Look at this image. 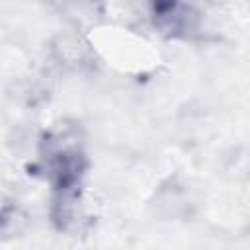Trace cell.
<instances>
[{
  "label": "cell",
  "mask_w": 250,
  "mask_h": 250,
  "mask_svg": "<svg viewBox=\"0 0 250 250\" xmlns=\"http://www.w3.org/2000/svg\"><path fill=\"white\" fill-rule=\"evenodd\" d=\"M41 158L53 188V205H72L80 199L82 178L88 166L82 139L74 127H57L41 139Z\"/></svg>",
  "instance_id": "1"
},
{
  "label": "cell",
  "mask_w": 250,
  "mask_h": 250,
  "mask_svg": "<svg viewBox=\"0 0 250 250\" xmlns=\"http://www.w3.org/2000/svg\"><path fill=\"white\" fill-rule=\"evenodd\" d=\"M154 27L166 37H189L199 27V12L191 4L156 2L150 6Z\"/></svg>",
  "instance_id": "2"
}]
</instances>
